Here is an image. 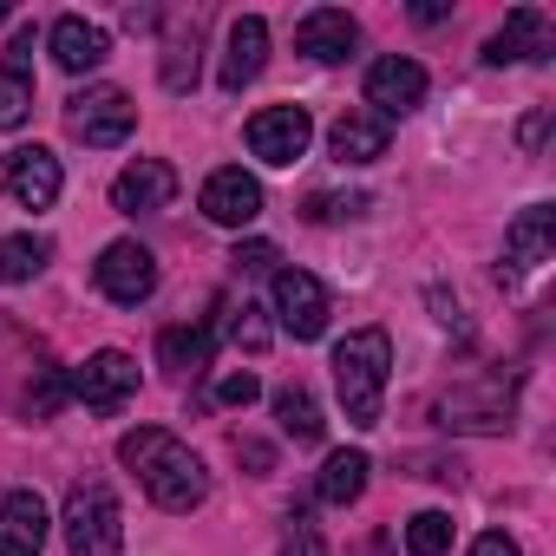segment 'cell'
Segmentation results:
<instances>
[{
    "label": "cell",
    "mask_w": 556,
    "mask_h": 556,
    "mask_svg": "<svg viewBox=\"0 0 556 556\" xmlns=\"http://www.w3.org/2000/svg\"><path fill=\"white\" fill-rule=\"evenodd\" d=\"M210 354H216V334H210L203 321H184V328H164V334H157V361H164L170 374H203Z\"/></svg>",
    "instance_id": "603a6c76"
},
{
    "label": "cell",
    "mask_w": 556,
    "mask_h": 556,
    "mask_svg": "<svg viewBox=\"0 0 556 556\" xmlns=\"http://www.w3.org/2000/svg\"><path fill=\"white\" fill-rule=\"evenodd\" d=\"M367 471H374L367 452H328V465H321V478H315V497L334 504V510H348V504L367 491Z\"/></svg>",
    "instance_id": "7402d4cb"
},
{
    "label": "cell",
    "mask_w": 556,
    "mask_h": 556,
    "mask_svg": "<svg viewBox=\"0 0 556 556\" xmlns=\"http://www.w3.org/2000/svg\"><path fill=\"white\" fill-rule=\"evenodd\" d=\"M543 53H549V14L543 8H517L484 40V66H517V60H543Z\"/></svg>",
    "instance_id": "d6986e66"
},
{
    "label": "cell",
    "mask_w": 556,
    "mask_h": 556,
    "mask_svg": "<svg viewBox=\"0 0 556 556\" xmlns=\"http://www.w3.org/2000/svg\"><path fill=\"white\" fill-rule=\"evenodd\" d=\"M543 138H549V112H530V118L517 125V144H523V151H536Z\"/></svg>",
    "instance_id": "e575fe53"
},
{
    "label": "cell",
    "mask_w": 556,
    "mask_h": 556,
    "mask_svg": "<svg viewBox=\"0 0 556 556\" xmlns=\"http://www.w3.org/2000/svg\"><path fill=\"white\" fill-rule=\"evenodd\" d=\"M197 210H203L210 223H223V229H242V223H255V216H262V184H255L242 164H229V170H210V177H203V197H197Z\"/></svg>",
    "instance_id": "7c38bea8"
},
{
    "label": "cell",
    "mask_w": 556,
    "mask_h": 556,
    "mask_svg": "<svg viewBox=\"0 0 556 556\" xmlns=\"http://www.w3.org/2000/svg\"><path fill=\"white\" fill-rule=\"evenodd\" d=\"M164 86L170 92H190L197 86V21H190V34H170L164 40Z\"/></svg>",
    "instance_id": "484cf974"
},
{
    "label": "cell",
    "mask_w": 556,
    "mask_h": 556,
    "mask_svg": "<svg viewBox=\"0 0 556 556\" xmlns=\"http://www.w3.org/2000/svg\"><path fill=\"white\" fill-rule=\"evenodd\" d=\"M236 268H275L282 255H275V242H236V255H229Z\"/></svg>",
    "instance_id": "1f68e13d"
},
{
    "label": "cell",
    "mask_w": 556,
    "mask_h": 556,
    "mask_svg": "<svg viewBox=\"0 0 556 556\" xmlns=\"http://www.w3.org/2000/svg\"><path fill=\"white\" fill-rule=\"evenodd\" d=\"M556 249V210L549 203H530L510 229H504V262H497V282H523L530 268H543Z\"/></svg>",
    "instance_id": "30bf717a"
},
{
    "label": "cell",
    "mask_w": 556,
    "mask_h": 556,
    "mask_svg": "<svg viewBox=\"0 0 556 556\" xmlns=\"http://www.w3.org/2000/svg\"><path fill=\"white\" fill-rule=\"evenodd\" d=\"M0 190H8L21 210H53L60 190H66V170H60V157L47 144H21V151L0 157Z\"/></svg>",
    "instance_id": "5b68a950"
},
{
    "label": "cell",
    "mask_w": 556,
    "mask_h": 556,
    "mask_svg": "<svg viewBox=\"0 0 556 556\" xmlns=\"http://www.w3.org/2000/svg\"><path fill=\"white\" fill-rule=\"evenodd\" d=\"M439 419L458 426V432H504V426H510V387H504V380L458 387V393L439 400Z\"/></svg>",
    "instance_id": "5bb4252c"
},
{
    "label": "cell",
    "mask_w": 556,
    "mask_h": 556,
    "mask_svg": "<svg viewBox=\"0 0 556 556\" xmlns=\"http://www.w3.org/2000/svg\"><path fill=\"white\" fill-rule=\"evenodd\" d=\"M406 549H413V556H445V549H452V517H445V510H419V517L406 523Z\"/></svg>",
    "instance_id": "4316f807"
},
{
    "label": "cell",
    "mask_w": 556,
    "mask_h": 556,
    "mask_svg": "<svg viewBox=\"0 0 556 556\" xmlns=\"http://www.w3.org/2000/svg\"><path fill=\"white\" fill-rule=\"evenodd\" d=\"M367 210V197H308V223H341V216H361Z\"/></svg>",
    "instance_id": "f546056e"
},
{
    "label": "cell",
    "mask_w": 556,
    "mask_h": 556,
    "mask_svg": "<svg viewBox=\"0 0 556 556\" xmlns=\"http://www.w3.org/2000/svg\"><path fill=\"white\" fill-rule=\"evenodd\" d=\"M426 105V66L419 60H406V53H387V60H374L367 66V112L374 118H406V112H419Z\"/></svg>",
    "instance_id": "9c48e42d"
},
{
    "label": "cell",
    "mask_w": 556,
    "mask_h": 556,
    "mask_svg": "<svg viewBox=\"0 0 556 556\" xmlns=\"http://www.w3.org/2000/svg\"><path fill=\"white\" fill-rule=\"evenodd\" d=\"M223 328H229V341H236V348H249V354H262V348H268V321H262V308H255V302L229 308V321H223Z\"/></svg>",
    "instance_id": "83f0119b"
},
{
    "label": "cell",
    "mask_w": 556,
    "mask_h": 556,
    "mask_svg": "<svg viewBox=\"0 0 556 556\" xmlns=\"http://www.w3.org/2000/svg\"><path fill=\"white\" fill-rule=\"evenodd\" d=\"M328 144H334V157H341V164H380V157H387V144H393V125H387V118H374V112L361 105V112H341V118H334Z\"/></svg>",
    "instance_id": "44dd1931"
},
{
    "label": "cell",
    "mask_w": 556,
    "mask_h": 556,
    "mask_svg": "<svg viewBox=\"0 0 556 556\" xmlns=\"http://www.w3.org/2000/svg\"><path fill=\"white\" fill-rule=\"evenodd\" d=\"M387 367H393V341L387 328H361L334 348V387L348 406V426L374 432L380 426V400H387Z\"/></svg>",
    "instance_id": "7a4b0ae2"
},
{
    "label": "cell",
    "mask_w": 556,
    "mask_h": 556,
    "mask_svg": "<svg viewBox=\"0 0 556 556\" xmlns=\"http://www.w3.org/2000/svg\"><path fill=\"white\" fill-rule=\"evenodd\" d=\"M471 556H523V549H517V536H504V530H484V536L471 543Z\"/></svg>",
    "instance_id": "836d02e7"
},
{
    "label": "cell",
    "mask_w": 556,
    "mask_h": 556,
    "mask_svg": "<svg viewBox=\"0 0 556 556\" xmlns=\"http://www.w3.org/2000/svg\"><path fill=\"white\" fill-rule=\"evenodd\" d=\"M275 315H282V334L295 341H321L328 334V289L308 268H275Z\"/></svg>",
    "instance_id": "ba28073f"
},
{
    "label": "cell",
    "mask_w": 556,
    "mask_h": 556,
    "mask_svg": "<svg viewBox=\"0 0 556 556\" xmlns=\"http://www.w3.org/2000/svg\"><path fill=\"white\" fill-rule=\"evenodd\" d=\"M47 262H53L47 236H0V282H34Z\"/></svg>",
    "instance_id": "d4e9b609"
},
{
    "label": "cell",
    "mask_w": 556,
    "mask_h": 556,
    "mask_svg": "<svg viewBox=\"0 0 556 556\" xmlns=\"http://www.w3.org/2000/svg\"><path fill=\"white\" fill-rule=\"evenodd\" d=\"M354 47H361V27H354L348 8H315V14H302V27H295V53H308L315 66H341Z\"/></svg>",
    "instance_id": "2e32d148"
},
{
    "label": "cell",
    "mask_w": 556,
    "mask_h": 556,
    "mask_svg": "<svg viewBox=\"0 0 556 556\" xmlns=\"http://www.w3.org/2000/svg\"><path fill=\"white\" fill-rule=\"evenodd\" d=\"M47 497L40 491H8L0 497V556H40L47 549Z\"/></svg>",
    "instance_id": "9a60e30c"
},
{
    "label": "cell",
    "mask_w": 556,
    "mask_h": 556,
    "mask_svg": "<svg viewBox=\"0 0 556 556\" xmlns=\"http://www.w3.org/2000/svg\"><path fill=\"white\" fill-rule=\"evenodd\" d=\"M275 419H282V432L295 445H321V432H328V419H321L308 387H282V393H275Z\"/></svg>",
    "instance_id": "cb8c5ba5"
},
{
    "label": "cell",
    "mask_w": 556,
    "mask_h": 556,
    "mask_svg": "<svg viewBox=\"0 0 556 556\" xmlns=\"http://www.w3.org/2000/svg\"><path fill=\"white\" fill-rule=\"evenodd\" d=\"M118 458L138 471V484H144V497L157 504V510H197L203 497H210V471H203V458L184 445V439H170L164 426H138V432H125L118 439Z\"/></svg>",
    "instance_id": "6da1fadb"
},
{
    "label": "cell",
    "mask_w": 556,
    "mask_h": 556,
    "mask_svg": "<svg viewBox=\"0 0 556 556\" xmlns=\"http://www.w3.org/2000/svg\"><path fill=\"white\" fill-rule=\"evenodd\" d=\"M177 197V170L164 164V157H138V164H125L118 177H112V210L118 216H151V210H164Z\"/></svg>",
    "instance_id": "4fadbf2b"
},
{
    "label": "cell",
    "mask_w": 556,
    "mask_h": 556,
    "mask_svg": "<svg viewBox=\"0 0 556 556\" xmlns=\"http://www.w3.org/2000/svg\"><path fill=\"white\" fill-rule=\"evenodd\" d=\"M66 125H73V138H86V144L112 151V144H125V138H131V125H138V105H131L118 86H86V92L73 99Z\"/></svg>",
    "instance_id": "8992f818"
},
{
    "label": "cell",
    "mask_w": 556,
    "mask_h": 556,
    "mask_svg": "<svg viewBox=\"0 0 556 556\" xmlns=\"http://www.w3.org/2000/svg\"><path fill=\"white\" fill-rule=\"evenodd\" d=\"M8 14H14V8H8V0H0V21H8Z\"/></svg>",
    "instance_id": "8d00e7d4"
},
{
    "label": "cell",
    "mask_w": 556,
    "mask_h": 556,
    "mask_svg": "<svg viewBox=\"0 0 556 556\" xmlns=\"http://www.w3.org/2000/svg\"><path fill=\"white\" fill-rule=\"evenodd\" d=\"M47 47H53V66L79 79V73L105 66V53H112V34H105L99 21H86V14H66V21H53Z\"/></svg>",
    "instance_id": "ac0fdd59"
},
{
    "label": "cell",
    "mask_w": 556,
    "mask_h": 556,
    "mask_svg": "<svg viewBox=\"0 0 556 556\" xmlns=\"http://www.w3.org/2000/svg\"><path fill=\"white\" fill-rule=\"evenodd\" d=\"M60 530H66V549H73V556H118V549H125V510H118V491H112L105 478H79V484L66 491Z\"/></svg>",
    "instance_id": "3957f363"
},
{
    "label": "cell",
    "mask_w": 556,
    "mask_h": 556,
    "mask_svg": "<svg viewBox=\"0 0 556 556\" xmlns=\"http://www.w3.org/2000/svg\"><path fill=\"white\" fill-rule=\"evenodd\" d=\"M92 275H99V295L105 302H118V308H138V302H151L157 295V255L144 249V242H105V255L92 262Z\"/></svg>",
    "instance_id": "277c9868"
},
{
    "label": "cell",
    "mask_w": 556,
    "mask_h": 556,
    "mask_svg": "<svg viewBox=\"0 0 556 556\" xmlns=\"http://www.w3.org/2000/svg\"><path fill=\"white\" fill-rule=\"evenodd\" d=\"M282 556H328V536H321V523H315L308 510H295V517H289V536H282Z\"/></svg>",
    "instance_id": "f1b7e54d"
},
{
    "label": "cell",
    "mask_w": 556,
    "mask_h": 556,
    "mask_svg": "<svg viewBox=\"0 0 556 556\" xmlns=\"http://www.w3.org/2000/svg\"><path fill=\"white\" fill-rule=\"evenodd\" d=\"M125 27H131V34H138V27H157V14H151V8H125Z\"/></svg>",
    "instance_id": "d590c367"
},
{
    "label": "cell",
    "mask_w": 556,
    "mask_h": 556,
    "mask_svg": "<svg viewBox=\"0 0 556 556\" xmlns=\"http://www.w3.org/2000/svg\"><path fill=\"white\" fill-rule=\"evenodd\" d=\"M131 393H138V361H131V354H118V348L92 354V361L73 374V400H86L92 413H118Z\"/></svg>",
    "instance_id": "8fae6325"
},
{
    "label": "cell",
    "mask_w": 556,
    "mask_h": 556,
    "mask_svg": "<svg viewBox=\"0 0 556 556\" xmlns=\"http://www.w3.org/2000/svg\"><path fill=\"white\" fill-rule=\"evenodd\" d=\"M262 60H268V21L262 14H242L236 27H229V53H223V92H242V86H255V73H262Z\"/></svg>",
    "instance_id": "ffe728a7"
},
{
    "label": "cell",
    "mask_w": 556,
    "mask_h": 556,
    "mask_svg": "<svg viewBox=\"0 0 556 556\" xmlns=\"http://www.w3.org/2000/svg\"><path fill=\"white\" fill-rule=\"evenodd\" d=\"M236 458H242L255 478H262V471H275V452H268V445H255V439H236Z\"/></svg>",
    "instance_id": "d6a6232c"
},
{
    "label": "cell",
    "mask_w": 556,
    "mask_h": 556,
    "mask_svg": "<svg viewBox=\"0 0 556 556\" xmlns=\"http://www.w3.org/2000/svg\"><path fill=\"white\" fill-rule=\"evenodd\" d=\"M27 118H34V27H21L8 60H0V131H21Z\"/></svg>",
    "instance_id": "e0dca14e"
},
{
    "label": "cell",
    "mask_w": 556,
    "mask_h": 556,
    "mask_svg": "<svg viewBox=\"0 0 556 556\" xmlns=\"http://www.w3.org/2000/svg\"><path fill=\"white\" fill-rule=\"evenodd\" d=\"M308 144H315V118L302 105H268V112L249 118V151L262 164H275V170H289L295 157H308Z\"/></svg>",
    "instance_id": "52a82bcc"
},
{
    "label": "cell",
    "mask_w": 556,
    "mask_h": 556,
    "mask_svg": "<svg viewBox=\"0 0 556 556\" xmlns=\"http://www.w3.org/2000/svg\"><path fill=\"white\" fill-rule=\"evenodd\" d=\"M255 393H262V380H255L249 367H242V374H223V380H216V400H223V406H249Z\"/></svg>",
    "instance_id": "4dcf8cb0"
}]
</instances>
